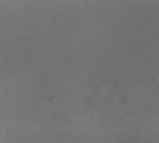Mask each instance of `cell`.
I'll return each mask as SVG.
<instances>
[]
</instances>
